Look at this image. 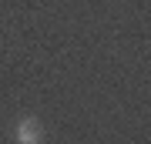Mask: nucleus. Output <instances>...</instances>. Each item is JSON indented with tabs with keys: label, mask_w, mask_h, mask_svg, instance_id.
Segmentation results:
<instances>
[{
	"label": "nucleus",
	"mask_w": 151,
	"mask_h": 144,
	"mask_svg": "<svg viewBox=\"0 0 151 144\" xmlns=\"http://www.w3.org/2000/svg\"><path fill=\"white\" fill-rule=\"evenodd\" d=\"M40 138H44L40 121L37 117H20V124H17V141L20 144H37Z\"/></svg>",
	"instance_id": "f257e3e1"
}]
</instances>
